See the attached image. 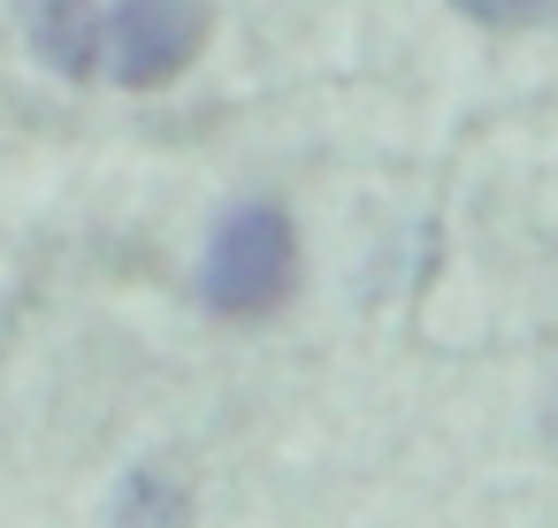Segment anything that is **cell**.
I'll return each instance as SVG.
<instances>
[{"label": "cell", "instance_id": "8992f818", "mask_svg": "<svg viewBox=\"0 0 558 528\" xmlns=\"http://www.w3.org/2000/svg\"><path fill=\"white\" fill-rule=\"evenodd\" d=\"M550 429H558V391H550Z\"/></svg>", "mask_w": 558, "mask_h": 528}, {"label": "cell", "instance_id": "5b68a950", "mask_svg": "<svg viewBox=\"0 0 558 528\" xmlns=\"http://www.w3.org/2000/svg\"><path fill=\"white\" fill-rule=\"evenodd\" d=\"M459 16H474V24H505V32H520V24H543L558 0H451Z\"/></svg>", "mask_w": 558, "mask_h": 528}, {"label": "cell", "instance_id": "6da1fadb", "mask_svg": "<svg viewBox=\"0 0 558 528\" xmlns=\"http://www.w3.org/2000/svg\"><path fill=\"white\" fill-rule=\"evenodd\" d=\"M299 291V230L276 200H238L215 215L199 253V307L222 322H260Z\"/></svg>", "mask_w": 558, "mask_h": 528}, {"label": "cell", "instance_id": "7a4b0ae2", "mask_svg": "<svg viewBox=\"0 0 558 528\" xmlns=\"http://www.w3.org/2000/svg\"><path fill=\"white\" fill-rule=\"evenodd\" d=\"M207 39L199 0H116L108 9V70L123 85H169Z\"/></svg>", "mask_w": 558, "mask_h": 528}, {"label": "cell", "instance_id": "3957f363", "mask_svg": "<svg viewBox=\"0 0 558 528\" xmlns=\"http://www.w3.org/2000/svg\"><path fill=\"white\" fill-rule=\"evenodd\" d=\"M39 55L62 77H93L108 62V9H93V0H47L39 9Z\"/></svg>", "mask_w": 558, "mask_h": 528}, {"label": "cell", "instance_id": "277c9868", "mask_svg": "<svg viewBox=\"0 0 558 528\" xmlns=\"http://www.w3.org/2000/svg\"><path fill=\"white\" fill-rule=\"evenodd\" d=\"M184 520H192V497L161 467H138L116 497V528H184Z\"/></svg>", "mask_w": 558, "mask_h": 528}]
</instances>
